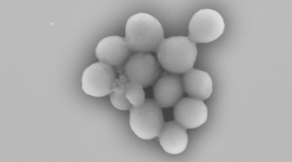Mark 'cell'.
Here are the masks:
<instances>
[{
    "instance_id": "7",
    "label": "cell",
    "mask_w": 292,
    "mask_h": 162,
    "mask_svg": "<svg viewBox=\"0 0 292 162\" xmlns=\"http://www.w3.org/2000/svg\"><path fill=\"white\" fill-rule=\"evenodd\" d=\"M184 91L180 74L167 71L157 78L153 88L154 100L161 108L174 106L182 99Z\"/></svg>"
},
{
    "instance_id": "10",
    "label": "cell",
    "mask_w": 292,
    "mask_h": 162,
    "mask_svg": "<svg viewBox=\"0 0 292 162\" xmlns=\"http://www.w3.org/2000/svg\"><path fill=\"white\" fill-rule=\"evenodd\" d=\"M183 74L184 90L189 97L203 101L210 97L213 90V82L208 73L192 68Z\"/></svg>"
},
{
    "instance_id": "5",
    "label": "cell",
    "mask_w": 292,
    "mask_h": 162,
    "mask_svg": "<svg viewBox=\"0 0 292 162\" xmlns=\"http://www.w3.org/2000/svg\"><path fill=\"white\" fill-rule=\"evenodd\" d=\"M117 77L112 66L98 62L84 70L82 78V88L86 94L96 97L109 95Z\"/></svg>"
},
{
    "instance_id": "12",
    "label": "cell",
    "mask_w": 292,
    "mask_h": 162,
    "mask_svg": "<svg viewBox=\"0 0 292 162\" xmlns=\"http://www.w3.org/2000/svg\"><path fill=\"white\" fill-rule=\"evenodd\" d=\"M143 88L141 85L136 83L128 82L126 84L125 94L132 106H139L145 100Z\"/></svg>"
},
{
    "instance_id": "3",
    "label": "cell",
    "mask_w": 292,
    "mask_h": 162,
    "mask_svg": "<svg viewBox=\"0 0 292 162\" xmlns=\"http://www.w3.org/2000/svg\"><path fill=\"white\" fill-rule=\"evenodd\" d=\"M161 108L151 99H145L140 105L132 106L129 110V123L137 136L145 140L158 137L165 123Z\"/></svg>"
},
{
    "instance_id": "1",
    "label": "cell",
    "mask_w": 292,
    "mask_h": 162,
    "mask_svg": "<svg viewBox=\"0 0 292 162\" xmlns=\"http://www.w3.org/2000/svg\"><path fill=\"white\" fill-rule=\"evenodd\" d=\"M131 51L150 53L156 51L164 39V32L159 21L149 14L140 12L127 19L125 37Z\"/></svg>"
},
{
    "instance_id": "11",
    "label": "cell",
    "mask_w": 292,
    "mask_h": 162,
    "mask_svg": "<svg viewBox=\"0 0 292 162\" xmlns=\"http://www.w3.org/2000/svg\"><path fill=\"white\" fill-rule=\"evenodd\" d=\"M186 129L175 121L165 123L158 137L161 146L166 152L177 155L185 150L188 142Z\"/></svg>"
},
{
    "instance_id": "2",
    "label": "cell",
    "mask_w": 292,
    "mask_h": 162,
    "mask_svg": "<svg viewBox=\"0 0 292 162\" xmlns=\"http://www.w3.org/2000/svg\"><path fill=\"white\" fill-rule=\"evenodd\" d=\"M160 65L167 72L180 74L192 68L197 54L196 44L188 37L164 39L156 51Z\"/></svg>"
},
{
    "instance_id": "8",
    "label": "cell",
    "mask_w": 292,
    "mask_h": 162,
    "mask_svg": "<svg viewBox=\"0 0 292 162\" xmlns=\"http://www.w3.org/2000/svg\"><path fill=\"white\" fill-rule=\"evenodd\" d=\"M175 121L185 129L198 127L204 123L208 116V110L203 101L190 97L181 99L173 110Z\"/></svg>"
},
{
    "instance_id": "13",
    "label": "cell",
    "mask_w": 292,
    "mask_h": 162,
    "mask_svg": "<svg viewBox=\"0 0 292 162\" xmlns=\"http://www.w3.org/2000/svg\"><path fill=\"white\" fill-rule=\"evenodd\" d=\"M109 97L113 106L119 110H129L132 106L126 98L125 92H117L112 91L109 94Z\"/></svg>"
},
{
    "instance_id": "9",
    "label": "cell",
    "mask_w": 292,
    "mask_h": 162,
    "mask_svg": "<svg viewBox=\"0 0 292 162\" xmlns=\"http://www.w3.org/2000/svg\"><path fill=\"white\" fill-rule=\"evenodd\" d=\"M95 51L100 62L112 66L125 63L131 51L125 38L117 35L102 39L97 44Z\"/></svg>"
},
{
    "instance_id": "6",
    "label": "cell",
    "mask_w": 292,
    "mask_h": 162,
    "mask_svg": "<svg viewBox=\"0 0 292 162\" xmlns=\"http://www.w3.org/2000/svg\"><path fill=\"white\" fill-rule=\"evenodd\" d=\"M160 65L157 58L150 53L135 52L125 62L123 75L128 82L147 87L158 78Z\"/></svg>"
},
{
    "instance_id": "4",
    "label": "cell",
    "mask_w": 292,
    "mask_h": 162,
    "mask_svg": "<svg viewBox=\"0 0 292 162\" xmlns=\"http://www.w3.org/2000/svg\"><path fill=\"white\" fill-rule=\"evenodd\" d=\"M225 28L223 19L218 12L208 8L201 9L190 19L188 37L196 44L210 42L219 38Z\"/></svg>"
}]
</instances>
